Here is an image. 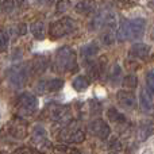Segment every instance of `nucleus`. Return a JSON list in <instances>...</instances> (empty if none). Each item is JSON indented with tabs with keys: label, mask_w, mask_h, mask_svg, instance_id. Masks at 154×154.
<instances>
[{
	"label": "nucleus",
	"mask_w": 154,
	"mask_h": 154,
	"mask_svg": "<svg viewBox=\"0 0 154 154\" xmlns=\"http://www.w3.org/2000/svg\"><path fill=\"white\" fill-rule=\"evenodd\" d=\"M10 45V35L8 31L3 27H0V51H5Z\"/></svg>",
	"instance_id": "24"
},
{
	"label": "nucleus",
	"mask_w": 154,
	"mask_h": 154,
	"mask_svg": "<svg viewBox=\"0 0 154 154\" xmlns=\"http://www.w3.org/2000/svg\"><path fill=\"white\" fill-rule=\"evenodd\" d=\"M0 7L4 12H11L15 7V2L14 0H0Z\"/></svg>",
	"instance_id": "29"
},
{
	"label": "nucleus",
	"mask_w": 154,
	"mask_h": 154,
	"mask_svg": "<svg viewBox=\"0 0 154 154\" xmlns=\"http://www.w3.org/2000/svg\"><path fill=\"white\" fill-rule=\"evenodd\" d=\"M15 154H42V153H39L38 150H31V149H27V147H20L19 150H16Z\"/></svg>",
	"instance_id": "32"
},
{
	"label": "nucleus",
	"mask_w": 154,
	"mask_h": 154,
	"mask_svg": "<svg viewBox=\"0 0 154 154\" xmlns=\"http://www.w3.org/2000/svg\"><path fill=\"white\" fill-rule=\"evenodd\" d=\"M18 111L22 116L32 115L38 108V99L31 93H22L18 97Z\"/></svg>",
	"instance_id": "3"
},
{
	"label": "nucleus",
	"mask_w": 154,
	"mask_h": 154,
	"mask_svg": "<svg viewBox=\"0 0 154 154\" xmlns=\"http://www.w3.org/2000/svg\"><path fill=\"white\" fill-rule=\"evenodd\" d=\"M107 115H108V119L114 123H125L126 122L125 115L120 114L116 108H109L108 112H107Z\"/></svg>",
	"instance_id": "21"
},
{
	"label": "nucleus",
	"mask_w": 154,
	"mask_h": 154,
	"mask_svg": "<svg viewBox=\"0 0 154 154\" xmlns=\"http://www.w3.org/2000/svg\"><path fill=\"white\" fill-rule=\"evenodd\" d=\"M88 130L92 135L97 137L100 139H107L111 134V128L109 126L104 122L103 119H95L88 125Z\"/></svg>",
	"instance_id": "6"
},
{
	"label": "nucleus",
	"mask_w": 154,
	"mask_h": 154,
	"mask_svg": "<svg viewBox=\"0 0 154 154\" xmlns=\"http://www.w3.org/2000/svg\"><path fill=\"white\" fill-rule=\"evenodd\" d=\"M56 68L60 72H73L77 70V57L72 48L62 46L56 53Z\"/></svg>",
	"instance_id": "1"
},
{
	"label": "nucleus",
	"mask_w": 154,
	"mask_h": 154,
	"mask_svg": "<svg viewBox=\"0 0 154 154\" xmlns=\"http://www.w3.org/2000/svg\"><path fill=\"white\" fill-rule=\"evenodd\" d=\"M153 58H154V56H153Z\"/></svg>",
	"instance_id": "35"
},
{
	"label": "nucleus",
	"mask_w": 154,
	"mask_h": 154,
	"mask_svg": "<svg viewBox=\"0 0 154 154\" xmlns=\"http://www.w3.org/2000/svg\"><path fill=\"white\" fill-rule=\"evenodd\" d=\"M95 8H96V2L95 0H80V2L75 5L76 12L82 14V15H87V14L93 12Z\"/></svg>",
	"instance_id": "15"
},
{
	"label": "nucleus",
	"mask_w": 154,
	"mask_h": 154,
	"mask_svg": "<svg viewBox=\"0 0 154 154\" xmlns=\"http://www.w3.org/2000/svg\"><path fill=\"white\" fill-rule=\"evenodd\" d=\"M146 29V22L142 18H135L133 20H128V32H130V39L141 38L145 34Z\"/></svg>",
	"instance_id": "9"
},
{
	"label": "nucleus",
	"mask_w": 154,
	"mask_h": 154,
	"mask_svg": "<svg viewBox=\"0 0 154 154\" xmlns=\"http://www.w3.org/2000/svg\"><path fill=\"white\" fill-rule=\"evenodd\" d=\"M8 131L16 139H23L27 137V123L22 118H15L8 125Z\"/></svg>",
	"instance_id": "8"
},
{
	"label": "nucleus",
	"mask_w": 154,
	"mask_h": 154,
	"mask_svg": "<svg viewBox=\"0 0 154 154\" xmlns=\"http://www.w3.org/2000/svg\"><path fill=\"white\" fill-rule=\"evenodd\" d=\"M139 103L145 111H149L153 108V96L149 93L147 89H142L139 93Z\"/></svg>",
	"instance_id": "18"
},
{
	"label": "nucleus",
	"mask_w": 154,
	"mask_h": 154,
	"mask_svg": "<svg viewBox=\"0 0 154 154\" xmlns=\"http://www.w3.org/2000/svg\"><path fill=\"white\" fill-rule=\"evenodd\" d=\"M138 85V79L134 75H128L123 79V87L127 88V89H134Z\"/></svg>",
	"instance_id": "26"
},
{
	"label": "nucleus",
	"mask_w": 154,
	"mask_h": 154,
	"mask_svg": "<svg viewBox=\"0 0 154 154\" xmlns=\"http://www.w3.org/2000/svg\"><path fill=\"white\" fill-rule=\"evenodd\" d=\"M120 73H122V69H120V66H119L118 64H114V65L111 66V69H109V72H108L109 80H111L112 82H115V80L119 79Z\"/></svg>",
	"instance_id": "27"
},
{
	"label": "nucleus",
	"mask_w": 154,
	"mask_h": 154,
	"mask_svg": "<svg viewBox=\"0 0 154 154\" xmlns=\"http://www.w3.org/2000/svg\"><path fill=\"white\" fill-rule=\"evenodd\" d=\"M101 39H103V42L106 43V45H112V43L115 42V39H116V35H115L114 29L106 27V31H104L103 35H101Z\"/></svg>",
	"instance_id": "25"
},
{
	"label": "nucleus",
	"mask_w": 154,
	"mask_h": 154,
	"mask_svg": "<svg viewBox=\"0 0 154 154\" xmlns=\"http://www.w3.org/2000/svg\"><path fill=\"white\" fill-rule=\"evenodd\" d=\"M49 116H50L51 120L54 122H60L64 123V125H68L70 120V116H72V112H70V108L68 106H60V104H50V106L46 108Z\"/></svg>",
	"instance_id": "4"
},
{
	"label": "nucleus",
	"mask_w": 154,
	"mask_h": 154,
	"mask_svg": "<svg viewBox=\"0 0 154 154\" xmlns=\"http://www.w3.org/2000/svg\"><path fill=\"white\" fill-rule=\"evenodd\" d=\"M48 2H51V0H48Z\"/></svg>",
	"instance_id": "34"
},
{
	"label": "nucleus",
	"mask_w": 154,
	"mask_h": 154,
	"mask_svg": "<svg viewBox=\"0 0 154 154\" xmlns=\"http://www.w3.org/2000/svg\"><path fill=\"white\" fill-rule=\"evenodd\" d=\"M64 87V81L61 79H53L49 81L39 82L38 85V91L39 92H57Z\"/></svg>",
	"instance_id": "12"
},
{
	"label": "nucleus",
	"mask_w": 154,
	"mask_h": 154,
	"mask_svg": "<svg viewBox=\"0 0 154 154\" xmlns=\"http://www.w3.org/2000/svg\"><path fill=\"white\" fill-rule=\"evenodd\" d=\"M53 152L56 154H76L77 150L72 146H68V145H54L53 146Z\"/></svg>",
	"instance_id": "23"
},
{
	"label": "nucleus",
	"mask_w": 154,
	"mask_h": 154,
	"mask_svg": "<svg viewBox=\"0 0 154 154\" xmlns=\"http://www.w3.org/2000/svg\"><path fill=\"white\" fill-rule=\"evenodd\" d=\"M77 29V22L72 18H61L58 20L53 22L49 27V35H50L51 39H60V38H64L66 35L72 34L73 31Z\"/></svg>",
	"instance_id": "2"
},
{
	"label": "nucleus",
	"mask_w": 154,
	"mask_h": 154,
	"mask_svg": "<svg viewBox=\"0 0 154 154\" xmlns=\"http://www.w3.org/2000/svg\"><path fill=\"white\" fill-rule=\"evenodd\" d=\"M16 31H18V34L19 35H24L27 32V26L24 23H20V24H18V26H16Z\"/></svg>",
	"instance_id": "33"
},
{
	"label": "nucleus",
	"mask_w": 154,
	"mask_h": 154,
	"mask_svg": "<svg viewBox=\"0 0 154 154\" xmlns=\"http://www.w3.org/2000/svg\"><path fill=\"white\" fill-rule=\"evenodd\" d=\"M146 82H147V89L152 96H154V69L149 70L146 75Z\"/></svg>",
	"instance_id": "28"
},
{
	"label": "nucleus",
	"mask_w": 154,
	"mask_h": 154,
	"mask_svg": "<svg viewBox=\"0 0 154 154\" xmlns=\"http://www.w3.org/2000/svg\"><path fill=\"white\" fill-rule=\"evenodd\" d=\"M31 142L32 145H35L39 149H45V147L51 146V143L49 142L48 133L42 126H35L31 131Z\"/></svg>",
	"instance_id": "7"
},
{
	"label": "nucleus",
	"mask_w": 154,
	"mask_h": 154,
	"mask_svg": "<svg viewBox=\"0 0 154 154\" xmlns=\"http://www.w3.org/2000/svg\"><path fill=\"white\" fill-rule=\"evenodd\" d=\"M27 80V72L23 66L16 68L12 73H11V82H12L15 87H22V85L26 82Z\"/></svg>",
	"instance_id": "16"
},
{
	"label": "nucleus",
	"mask_w": 154,
	"mask_h": 154,
	"mask_svg": "<svg viewBox=\"0 0 154 154\" xmlns=\"http://www.w3.org/2000/svg\"><path fill=\"white\" fill-rule=\"evenodd\" d=\"M153 134H154V125L152 122L139 123L138 130H137V135H138L139 141H145V139H147Z\"/></svg>",
	"instance_id": "14"
},
{
	"label": "nucleus",
	"mask_w": 154,
	"mask_h": 154,
	"mask_svg": "<svg viewBox=\"0 0 154 154\" xmlns=\"http://www.w3.org/2000/svg\"><path fill=\"white\" fill-rule=\"evenodd\" d=\"M30 31L34 35L37 39H43L46 35V29H45V23L42 20H35L30 24Z\"/></svg>",
	"instance_id": "17"
},
{
	"label": "nucleus",
	"mask_w": 154,
	"mask_h": 154,
	"mask_svg": "<svg viewBox=\"0 0 154 154\" xmlns=\"http://www.w3.org/2000/svg\"><path fill=\"white\" fill-rule=\"evenodd\" d=\"M99 53V45L96 42H89L81 48V57L85 62H91Z\"/></svg>",
	"instance_id": "13"
},
{
	"label": "nucleus",
	"mask_w": 154,
	"mask_h": 154,
	"mask_svg": "<svg viewBox=\"0 0 154 154\" xmlns=\"http://www.w3.org/2000/svg\"><path fill=\"white\" fill-rule=\"evenodd\" d=\"M115 35H116V39L119 41V42H125V41L130 39V32H128V20L123 19Z\"/></svg>",
	"instance_id": "19"
},
{
	"label": "nucleus",
	"mask_w": 154,
	"mask_h": 154,
	"mask_svg": "<svg viewBox=\"0 0 154 154\" xmlns=\"http://www.w3.org/2000/svg\"><path fill=\"white\" fill-rule=\"evenodd\" d=\"M116 97H118V103H119L123 108L133 109L137 104L135 96H134V93L130 92V91H119Z\"/></svg>",
	"instance_id": "11"
},
{
	"label": "nucleus",
	"mask_w": 154,
	"mask_h": 154,
	"mask_svg": "<svg viewBox=\"0 0 154 154\" xmlns=\"http://www.w3.org/2000/svg\"><path fill=\"white\" fill-rule=\"evenodd\" d=\"M60 139L61 141H65L68 142V143H81V142H84L85 139V133L82 128L80 127H76V126H68L65 125V127L61 130V133H60Z\"/></svg>",
	"instance_id": "5"
},
{
	"label": "nucleus",
	"mask_w": 154,
	"mask_h": 154,
	"mask_svg": "<svg viewBox=\"0 0 154 154\" xmlns=\"http://www.w3.org/2000/svg\"><path fill=\"white\" fill-rule=\"evenodd\" d=\"M72 87L77 92H84L89 87V80H88L87 76H77L72 81Z\"/></svg>",
	"instance_id": "20"
},
{
	"label": "nucleus",
	"mask_w": 154,
	"mask_h": 154,
	"mask_svg": "<svg viewBox=\"0 0 154 154\" xmlns=\"http://www.w3.org/2000/svg\"><path fill=\"white\" fill-rule=\"evenodd\" d=\"M70 8V0H58L57 2V12H66Z\"/></svg>",
	"instance_id": "30"
},
{
	"label": "nucleus",
	"mask_w": 154,
	"mask_h": 154,
	"mask_svg": "<svg viewBox=\"0 0 154 154\" xmlns=\"http://www.w3.org/2000/svg\"><path fill=\"white\" fill-rule=\"evenodd\" d=\"M109 149L111 150H122V143L118 138H112L109 141Z\"/></svg>",
	"instance_id": "31"
},
{
	"label": "nucleus",
	"mask_w": 154,
	"mask_h": 154,
	"mask_svg": "<svg viewBox=\"0 0 154 154\" xmlns=\"http://www.w3.org/2000/svg\"><path fill=\"white\" fill-rule=\"evenodd\" d=\"M48 66V60L45 57H38L37 60L32 61V70L35 73H42Z\"/></svg>",
	"instance_id": "22"
},
{
	"label": "nucleus",
	"mask_w": 154,
	"mask_h": 154,
	"mask_svg": "<svg viewBox=\"0 0 154 154\" xmlns=\"http://www.w3.org/2000/svg\"><path fill=\"white\" fill-rule=\"evenodd\" d=\"M131 58H135V60H145L149 57L150 54V46L146 45V43H142V42H138V43H134L131 46L130 51H128Z\"/></svg>",
	"instance_id": "10"
}]
</instances>
